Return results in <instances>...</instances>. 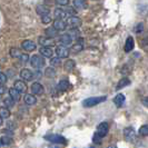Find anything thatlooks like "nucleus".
I'll use <instances>...</instances> for the list:
<instances>
[{
	"instance_id": "obj_42",
	"label": "nucleus",
	"mask_w": 148,
	"mask_h": 148,
	"mask_svg": "<svg viewBox=\"0 0 148 148\" xmlns=\"http://www.w3.org/2000/svg\"><path fill=\"white\" fill-rule=\"evenodd\" d=\"M144 105H145V106H147V99H146V98L144 99Z\"/></svg>"
},
{
	"instance_id": "obj_6",
	"label": "nucleus",
	"mask_w": 148,
	"mask_h": 148,
	"mask_svg": "<svg viewBox=\"0 0 148 148\" xmlns=\"http://www.w3.org/2000/svg\"><path fill=\"white\" fill-rule=\"evenodd\" d=\"M124 137L127 141H134L136 138V133L133 127H126L124 129Z\"/></svg>"
},
{
	"instance_id": "obj_38",
	"label": "nucleus",
	"mask_w": 148,
	"mask_h": 148,
	"mask_svg": "<svg viewBox=\"0 0 148 148\" xmlns=\"http://www.w3.org/2000/svg\"><path fill=\"white\" fill-rule=\"evenodd\" d=\"M56 3L59 5V6H67V5H69V1H67V0H57Z\"/></svg>"
},
{
	"instance_id": "obj_27",
	"label": "nucleus",
	"mask_w": 148,
	"mask_h": 148,
	"mask_svg": "<svg viewBox=\"0 0 148 148\" xmlns=\"http://www.w3.org/2000/svg\"><path fill=\"white\" fill-rule=\"evenodd\" d=\"M73 5L77 9H85V8L87 7V2L84 1V0H76V1L73 2Z\"/></svg>"
},
{
	"instance_id": "obj_14",
	"label": "nucleus",
	"mask_w": 148,
	"mask_h": 148,
	"mask_svg": "<svg viewBox=\"0 0 148 148\" xmlns=\"http://www.w3.org/2000/svg\"><path fill=\"white\" fill-rule=\"evenodd\" d=\"M55 29L57 30V31H64V30L67 28V25H66V21H64V20H55L53 21V26H52Z\"/></svg>"
},
{
	"instance_id": "obj_9",
	"label": "nucleus",
	"mask_w": 148,
	"mask_h": 148,
	"mask_svg": "<svg viewBox=\"0 0 148 148\" xmlns=\"http://www.w3.org/2000/svg\"><path fill=\"white\" fill-rule=\"evenodd\" d=\"M36 11H37V14L39 16L44 17V16L49 15V12H50V8L42 3V5H38L37 7H36Z\"/></svg>"
},
{
	"instance_id": "obj_11",
	"label": "nucleus",
	"mask_w": 148,
	"mask_h": 148,
	"mask_svg": "<svg viewBox=\"0 0 148 148\" xmlns=\"http://www.w3.org/2000/svg\"><path fill=\"white\" fill-rule=\"evenodd\" d=\"M20 77H21L22 79H25L26 82H30L34 78V74H32L31 70L27 69V68H23V69H21V71H20Z\"/></svg>"
},
{
	"instance_id": "obj_20",
	"label": "nucleus",
	"mask_w": 148,
	"mask_h": 148,
	"mask_svg": "<svg viewBox=\"0 0 148 148\" xmlns=\"http://www.w3.org/2000/svg\"><path fill=\"white\" fill-rule=\"evenodd\" d=\"M125 95H123V94H118L117 96L114 98V104L116 105L117 107H121L124 103H125Z\"/></svg>"
},
{
	"instance_id": "obj_1",
	"label": "nucleus",
	"mask_w": 148,
	"mask_h": 148,
	"mask_svg": "<svg viewBox=\"0 0 148 148\" xmlns=\"http://www.w3.org/2000/svg\"><path fill=\"white\" fill-rule=\"evenodd\" d=\"M107 99L106 96H99V97H89L87 99H85L82 101V106L86 107V108H90V107H94L98 104H101L104 103L105 100Z\"/></svg>"
},
{
	"instance_id": "obj_5",
	"label": "nucleus",
	"mask_w": 148,
	"mask_h": 148,
	"mask_svg": "<svg viewBox=\"0 0 148 148\" xmlns=\"http://www.w3.org/2000/svg\"><path fill=\"white\" fill-rule=\"evenodd\" d=\"M108 132H109V125H108V123L104 121V123H100V124L98 125L96 135L98 137L103 138V137H105V136L108 134Z\"/></svg>"
},
{
	"instance_id": "obj_34",
	"label": "nucleus",
	"mask_w": 148,
	"mask_h": 148,
	"mask_svg": "<svg viewBox=\"0 0 148 148\" xmlns=\"http://www.w3.org/2000/svg\"><path fill=\"white\" fill-rule=\"evenodd\" d=\"M139 135L140 136H144V137H146L148 135V126L147 125H144V126H141L139 128Z\"/></svg>"
},
{
	"instance_id": "obj_40",
	"label": "nucleus",
	"mask_w": 148,
	"mask_h": 148,
	"mask_svg": "<svg viewBox=\"0 0 148 148\" xmlns=\"http://www.w3.org/2000/svg\"><path fill=\"white\" fill-rule=\"evenodd\" d=\"M6 91H7V88L3 85H0V95H3Z\"/></svg>"
},
{
	"instance_id": "obj_30",
	"label": "nucleus",
	"mask_w": 148,
	"mask_h": 148,
	"mask_svg": "<svg viewBox=\"0 0 148 148\" xmlns=\"http://www.w3.org/2000/svg\"><path fill=\"white\" fill-rule=\"evenodd\" d=\"M3 104H5V106H6V108L9 109V108H12V107L15 106V101H14L10 97H8V98H6V99L3 100Z\"/></svg>"
},
{
	"instance_id": "obj_3",
	"label": "nucleus",
	"mask_w": 148,
	"mask_h": 148,
	"mask_svg": "<svg viewBox=\"0 0 148 148\" xmlns=\"http://www.w3.org/2000/svg\"><path fill=\"white\" fill-rule=\"evenodd\" d=\"M46 140L53 143V144H66V139L57 134H50V135H46L44 137Z\"/></svg>"
},
{
	"instance_id": "obj_45",
	"label": "nucleus",
	"mask_w": 148,
	"mask_h": 148,
	"mask_svg": "<svg viewBox=\"0 0 148 148\" xmlns=\"http://www.w3.org/2000/svg\"><path fill=\"white\" fill-rule=\"evenodd\" d=\"M1 146H2V145H1V141H0V147H1Z\"/></svg>"
},
{
	"instance_id": "obj_17",
	"label": "nucleus",
	"mask_w": 148,
	"mask_h": 148,
	"mask_svg": "<svg viewBox=\"0 0 148 148\" xmlns=\"http://www.w3.org/2000/svg\"><path fill=\"white\" fill-rule=\"evenodd\" d=\"M39 52L42 55V57H48V58H52L53 55V50L50 47H41Z\"/></svg>"
},
{
	"instance_id": "obj_46",
	"label": "nucleus",
	"mask_w": 148,
	"mask_h": 148,
	"mask_svg": "<svg viewBox=\"0 0 148 148\" xmlns=\"http://www.w3.org/2000/svg\"><path fill=\"white\" fill-rule=\"evenodd\" d=\"M52 148H59V147H52Z\"/></svg>"
},
{
	"instance_id": "obj_47",
	"label": "nucleus",
	"mask_w": 148,
	"mask_h": 148,
	"mask_svg": "<svg viewBox=\"0 0 148 148\" xmlns=\"http://www.w3.org/2000/svg\"><path fill=\"white\" fill-rule=\"evenodd\" d=\"M89 148H95V147H89Z\"/></svg>"
},
{
	"instance_id": "obj_26",
	"label": "nucleus",
	"mask_w": 148,
	"mask_h": 148,
	"mask_svg": "<svg viewBox=\"0 0 148 148\" xmlns=\"http://www.w3.org/2000/svg\"><path fill=\"white\" fill-rule=\"evenodd\" d=\"M84 49V47H82V44H75L73 45L71 47H70V50H69V53H78V52H80Z\"/></svg>"
},
{
	"instance_id": "obj_16",
	"label": "nucleus",
	"mask_w": 148,
	"mask_h": 148,
	"mask_svg": "<svg viewBox=\"0 0 148 148\" xmlns=\"http://www.w3.org/2000/svg\"><path fill=\"white\" fill-rule=\"evenodd\" d=\"M69 88H70V82H68L67 79L60 80V82H58V85H57V89H58L59 91H65V90H68Z\"/></svg>"
},
{
	"instance_id": "obj_2",
	"label": "nucleus",
	"mask_w": 148,
	"mask_h": 148,
	"mask_svg": "<svg viewBox=\"0 0 148 148\" xmlns=\"http://www.w3.org/2000/svg\"><path fill=\"white\" fill-rule=\"evenodd\" d=\"M66 25L69 26V28H71L73 30L74 29L76 30L82 26V20H80V18H78V17H76V16H70V17L67 19Z\"/></svg>"
},
{
	"instance_id": "obj_23",
	"label": "nucleus",
	"mask_w": 148,
	"mask_h": 148,
	"mask_svg": "<svg viewBox=\"0 0 148 148\" xmlns=\"http://www.w3.org/2000/svg\"><path fill=\"white\" fill-rule=\"evenodd\" d=\"M76 66V62H75V60L73 59H68L65 61V65H64V68H65V70L66 71H71L73 69L75 68Z\"/></svg>"
},
{
	"instance_id": "obj_43",
	"label": "nucleus",
	"mask_w": 148,
	"mask_h": 148,
	"mask_svg": "<svg viewBox=\"0 0 148 148\" xmlns=\"http://www.w3.org/2000/svg\"><path fill=\"white\" fill-rule=\"evenodd\" d=\"M0 125H2V119H1V117H0Z\"/></svg>"
},
{
	"instance_id": "obj_32",
	"label": "nucleus",
	"mask_w": 148,
	"mask_h": 148,
	"mask_svg": "<svg viewBox=\"0 0 148 148\" xmlns=\"http://www.w3.org/2000/svg\"><path fill=\"white\" fill-rule=\"evenodd\" d=\"M50 65L53 67H58L61 65V59L58 58V57H52L51 60H50Z\"/></svg>"
},
{
	"instance_id": "obj_21",
	"label": "nucleus",
	"mask_w": 148,
	"mask_h": 148,
	"mask_svg": "<svg viewBox=\"0 0 148 148\" xmlns=\"http://www.w3.org/2000/svg\"><path fill=\"white\" fill-rule=\"evenodd\" d=\"M9 96H10V98H11L14 101H19V100H20V94H19L15 88L9 89Z\"/></svg>"
},
{
	"instance_id": "obj_37",
	"label": "nucleus",
	"mask_w": 148,
	"mask_h": 148,
	"mask_svg": "<svg viewBox=\"0 0 148 148\" xmlns=\"http://www.w3.org/2000/svg\"><path fill=\"white\" fill-rule=\"evenodd\" d=\"M41 21H42V23H49V22L51 21V17L49 15L44 16V17H41Z\"/></svg>"
},
{
	"instance_id": "obj_4",
	"label": "nucleus",
	"mask_w": 148,
	"mask_h": 148,
	"mask_svg": "<svg viewBox=\"0 0 148 148\" xmlns=\"http://www.w3.org/2000/svg\"><path fill=\"white\" fill-rule=\"evenodd\" d=\"M30 64L34 68H41L45 66L46 61H45L44 57L39 56V55H34L31 58H30Z\"/></svg>"
},
{
	"instance_id": "obj_33",
	"label": "nucleus",
	"mask_w": 148,
	"mask_h": 148,
	"mask_svg": "<svg viewBox=\"0 0 148 148\" xmlns=\"http://www.w3.org/2000/svg\"><path fill=\"white\" fill-rule=\"evenodd\" d=\"M0 141H1V145H10L12 139L10 137H8V136H3V137L0 138Z\"/></svg>"
},
{
	"instance_id": "obj_29",
	"label": "nucleus",
	"mask_w": 148,
	"mask_h": 148,
	"mask_svg": "<svg viewBox=\"0 0 148 148\" xmlns=\"http://www.w3.org/2000/svg\"><path fill=\"white\" fill-rule=\"evenodd\" d=\"M10 56L12 58H19L21 56V52H20V50L18 48H11L10 49Z\"/></svg>"
},
{
	"instance_id": "obj_41",
	"label": "nucleus",
	"mask_w": 148,
	"mask_h": 148,
	"mask_svg": "<svg viewBox=\"0 0 148 148\" xmlns=\"http://www.w3.org/2000/svg\"><path fill=\"white\" fill-rule=\"evenodd\" d=\"M141 30H143V23H139V25H137V28H136V32H140Z\"/></svg>"
},
{
	"instance_id": "obj_12",
	"label": "nucleus",
	"mask_w": 148,
	"mask_h": 148,
	"mask_svg": "<svg viewBox=\"0 0 148 148\" xmlns=\"http://www.w3.org/2000/svg\"><path fill=\"white\" fill-rule=\"evenodd\" d=\"M31 91L32 95H41L44 92V86L39 82H34L31 85Z\"/></svg>"
},
{
	"instance_id": "obj_24",
	"label": "nucleus",
	"mask_w": 148,
	"mask_h": 148,
	"mask_svg": "<svg viewBox=\"0 0 148 148\" xmlns=\"http://www.w3.org/2000/svg\"><path fill=\"white\" fill-rule=\"evenodd\" d=\"M45 34L47 35V38H53L56 37L57 35H58V31L55 29L53 27H49V28H47V29L45 30Z\"/></svg>"
},
{
	"instance_id": "obj_15",
	"label": "nucleus",
	"mask_w": 148,
	"mask_h": 148,
	"mask_svg": "<svg viewBox=\"0 0 148 148\" xmlns=\"http://www.w3.org/2000/svg\"><path fill=\"white\" fill-rule=\"evenodd\" d=\"M59 41L64 45V47H65V46H69V45H71V42H73V38L70 37V35H69V34H64V35H61V36H60Z\"/></svg>"
},
{
	"instance_id": "obj_10",
	"label": "nucleus",
	"mask_w": 148,
	"mask_h": 148,
	"mask_svg": "<svg viewBox=\"0 0 148 148\" xmlns=\"http://www.w3.org/2000/svg\"><path fill=\"white\" fill-rule=\"evenodd\" d=\"M21 48L26 51H34L36 49V44L31 40H25V41H22Z\"/></svg>"
},
{
	"instance_id": "obj_39",
	"label": "nucleus",
	"mask_w": 148,
	"mask_h": 148,
	"mask_svg": "<svg viewBox=\"0 0 148 148\" xmlns=\"http://www.w3.org/2000/svg\"><path fill=\"white\" fill-rule=\"evenodd\" d=\"M92 140H94V143H95V144H100V143H101V138H100V137H98L96 134H95V135H94Z\"/></svg>"
},
{
	"instance_id": "obj_7",
	"label": "nucleus",
	"mask_w": 148,
	"mask_h": 148,
	"mask_svg": "<svg viewBox=\"0 0 148 148\" xmlns=\"http://www.w3.org/2000/svg\"><path fill=\"white\" fill-rule=\"evenodd\" d=\"M56 53L58 56V58H67L69 56V50L67 47H64V46H58L56 48Z\"/></svg>"
},
{
	"instance_id": "obj_8",
	"label": "nucleus",
	"mask_w": 148,
	"mask_h": 148,
	"mask_svg": "<svg viewBox=\"0 0 148 148\" xmlns=\"http://www.w3.org/2000/svg\"><path fill=\"white\" fill-rule=\"evenodd\" d=\"M14 88L19 92V94H25L27 91V85L22 80H17L14 82Z\"/></svg>"
},
{
	"instance_id": "obj_19",
	"label": "nucleus",
	"mask_w": 148,
	"mask_h": 148,
	"mask_svg": "<svg viewBox=\"0 0 148 148\" xmlns=\"http://www.w3.org/2000/svg\"><path fill=\"white\" fill-rule=\"evenodd\" d=\"M53 16H55V18H56L57 20H62L67 15L64 9L57 8V9H55V11H53Z\"/></svg>"
},
{
	"instance_id": "obj_36",
	"label": "nucleus",
	"mask_w": 148,
	"mask_h": 148,
	"mask_svg": "<svg viewBox=\"0 0 148 148\" xmlns=\"http://www.w3.org/2000/svg\"><path fill=\"white\" fill-rule=\"evenodd\" d=\"M19 59H20V61L26 64V62L29 61V56H28V55H25V53H21V56L19 57Z\"/></svg>"
},
{
	"instance_id": "obj_25",
	"label": "nucleus",
	"mask_w": 148,
	"mask_h": 148,
	"mask_svg": "<svg viewBox=\"0 0 148 148\" xmlns=\"http://www.w3.org/2000/svg\"><path fill=\"white\" fill-rule=\"evenodd\" d=\"M128 85H130V80L128 79V78H123V79H120L119 82L117 84V86H116V90H119V89L124 88V87H126Z\"/></svg>"
},
{
	"instance_id": "obj_35",
	"label": "nucleus",
	"mask_w": 148,
	"mask_h": 148,
	"mask_svg": "<svg viewBox=\"0 0 148 148\" xmlns=\"http://www.w3.org/2000/svg\"><path fill=\"white\" fill-rule=\"evenodd\" d=\"M8 80V77L6 75L3 74V73H0V85H3V84H6Z\"/></svg>"
},
{
	"instance_id": "obj_13",
	"label": "nucleus",
	"mask_w": 148,
	"mask_h": 148,
	"mask_svg": "<svg viewBox=\"0 0 148 148\" xmlns=\"http://www.w3.org/2000/svg\"><path fill=\"white\" fill-rule=\"evenodd\" d=\"M38 41H39V44L41 45L42 47H50V48H51L52 46L55 45V41H53L52 39L47 38V37H39Z\"/></svg>"
},
{
	"instance_id": "obj_22",
	"label": "nucleus",
	"mask_w": 148,
	"mask_h": 148,
	"mask_svg": "<svg viewBox=\"0 0 148 148\" xmlns=\"http://www.w3.org/2000/svg\"><path fill=\"white\" fill-rule=\"evenodd\" d=\"M23 99H25V103L27 105H35L37 103V98L34 95H31V94H27Z\"/></svg>"
},
{
	"instance_id": "obj_28",
	"label": "nucleus",
	"mask_w": 148,
	"mask_h": 148,
	"mask_svg": "<svg viewBox=\"0 0 148 148\" xmlns=\"http://www.w3.org/2000/svg\"><path fill=\"white\" fill-rule=\"evenodd\" d=\"M9 116H10V110L7 109L6 107H0V117H1V119H7L9 118Z\"/></svg>"
},
{
	"instance_id": "obj_44",
	"label": "nucleus",
	"mask_w": 148,
	"mask_h": 148,
	"mask_svg": "<svg viewBox=\"0 0 148 148\" xmlns=\"http://www.w3.org/2000/svg\"><path fill=\"white\" fill-rule=\"evenodd\" d=\"M107 148H115L114 146H109V147H107Z\"/></svg>"
},
{
	"instance_id": "obj_31",
	"label": "nucleus",
	"mask_w": 148,
	"mask_h": 148,
	"mask_svg": "<svg viewBox=\"0 0 148 148\" xmlns=\"http://www.w3.org/2000/svg\"><path fill=\"white\" fill-rule=\"evenodd\" d=\"M45 75L47 77H55L56 76V70L52 68V67H48L46 70H45Z\"/></svg>"
},
{
	"instance_id": "obj_18",
	"label": "nucleus",
	"mask_w": 148,
	"mask_h": 148,
	"mask_svg": "<svg viewBox=\"0 0 148 148\" xmlns=\"http://www.w3.org/2000/svg\"><path fill=\"white\" fill-rule=\"evenodd\" d=\"M135 47V41L133 37H128L126 39V44H125V51L130 52Z\"/></svg>"
}]
</instances>
